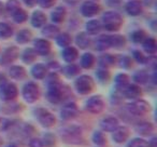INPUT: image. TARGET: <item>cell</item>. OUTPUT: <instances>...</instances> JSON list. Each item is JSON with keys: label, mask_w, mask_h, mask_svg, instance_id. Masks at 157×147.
<instances>
[{"label": "cell", "mask_w": 157, "mask_h": 147, "mask_svg": "<svg viewBox=\"0 0 157 147\" xmlns=\"http://www.w3.org/2000/svg\"><path fill=\"white\" fill-rule=\"evenodd\" d=\"M18 110H20V106L14 105V104H12V105L9 104V105L1 107V112H3L5 114H14V112H18Z\"/></svg>", "instance_id": "44"}, {"label": "cell", "mask_w": 157, "mask_h": 147, "mask_svg": "<svg viewBox=\"0 0 157 147\" xmlns=\"http://www.w3.org/2000/svg\"><path fill=\"white\" fill-rule=\"evenodd\" d=\"M46 71L48 68L44 64H36L31 69V75L36 78V79H43L46 76Z\"/></svg>", "instance_id": "19"}, {"label": "cell", "mask_w": 157, "mask_h": 147, "mask_svg": "<svg viewBox=\"0 0 157 147\" xmlns=\"http://www.w3.org/2000/svg\"><path fill=\"white\" fill-rule=\"evenodd\" d=\"M17 9H20V3L17 0H10L7 5V10L10 13H14Z\"/></svg>", "instance_id": "46"}, {"label": "cell", "mask_w": 157, "mask_h": 147, "mask_svg": "<svg viewBox=\"0 0 157 147\" xmlns=\"http://www.w3.org/2000/svg\"><path fill=\"white\" fill-rule=\"evenodd\" d=\"M33 114H35L38 122L43 128H52L56 123V118H55L54 114L48 112L45 108H37V109H35Z\"/></svg>", "instance_id": "3"}, {"label": "cell", "mask_w": 157, "mask_h": 147, "mask_svg": "<svg viewBox=\"0 0 157 147\" xmlns=\"http://www.w3.org/2000/svg\"><path fill=\"white\" fill-rule=\"evenodd\" d=\"M60 137L63 142L69 145H80L84 142L81 127L75 125L63 128L60 131Z\"/></svg>", "instance_id": "2"}, {"label": "cell", "mask_w": 157, "mask_h": 147, "mask_svg": "<svg viewBox=\"0 0 157 147\" xmlns=\"http://www.w3.org/2000/svg\"><path fill=\"white\" fill-rule=\"evenodd\" d=\"M86 28H87L88 34L95 35V34H97V33L100 31L101 25L98 21H90V22H88L87 25H86Z\"/></svg>", "instance_id": "33"}, {"label": "cell", "mask_w": 157, "mask_h": 147, "mask_svg": "<svg viewBox=\"0 0 157 147\" xmlns=\"http://www.w3.org/2000/svg\"><path fill=\"white\" fill-rule=\"evenodd\" d=\"M2 145H3V140L2 137H0V147H2Z\"/></svg>", "instance_id": "55"}, {"label": "cell", "mask_w": 157, "mask_h": 147, "mask_svg": "<svg viewBox=\"0 0 157 147\" xmlns=\"http://www.w3.org/2000/svg\"><path fill=\"white\" fill-rule=\"evenodd\" d=\"M57 43L60 47H68L71 43V36L66 33L60 34V35H58V37H57Z\"/></svg>", "instance_id": "35"}, {"label": "cell", "mask_w": 157, "mask_h": 147, "mask_svg": "<svg viewBox=\"0 0 157 147\" xmlns=\"http://www.w3.org/2000/svg\"><path fill=\"white\" fill-rule=\"evenodd\" d=\"M129 77L126 74H118L115 77V88L118 91H123L129 84Z\"/></svg>", "instance_id": "21"}, {"label": "cell", "mask_w": 157, "mask_h": 147, "mask_svg": "<svg viewBox=\"0 0 157 147\" xmlns=\"http://www.w3.org/2000/svg\"><path fill=\"white\" fill-rule=\"evenodd\" d=\"M58 33H59V29L57 28L56 26H54V25H48V26H46L45 28L43 29L44 36H46V37H48V38L55 37Z\"/></svg>", "instance_id": "40"}, {"label": "cell", "mask_w": 157, "mask_h": 147, "mask_svg": "<svg viewBox=\"0 0 157 147\" xmlns=\"http://www.w3.org/2000/svg\"><path fill=\"white\" fill-rule=\"evenodd\" d=\"M63 71H65V74L68 77H73V76H76L80 74V67H78V65L72 64V65H68L67 67L63 69Z\"/></svg>", "instance_id": "38"}, {"label": "cell", "mask_w": 157, "mask_h": 147, "mask_svg": "<svg viewBox=\"0 0 157 147\" xmlns=\"http://www.w3.org/2000/svg\"><path fill=\"white\" fill-rule=\"evenodd\" d=\"M2 10H3V6H2V3L0 2V14H1V12H2Z\"/></svg>", "instance_id": "54"}, {"label": "cell", "mask_w": 157, "mask_h": 147, "mask_svg": "<svg viewBox=\"0 0 157 147\" xmlns=\"http://www.w3.org/2000/svg\"><path fill=\"white\" fill-rule=\"evenodd\" d=\"M143 49L148 53V54H154L157 50V44L154 38H148L145 39L143 42Z\"/></svg>", "instance_id": "28"}, {"label": "cell", "mask_w": 157, "mask_h": 147, "mask_svg": "<svg viewBox=\"0 0 157 147\" xmlns=\"http://www.w3.org/2000/svg\"><path fill=\"white\" fill-rule=\"evenodd\" d=\"M76 43L81 49H86L90 44V39L86 33H80L76 36Z\"/></svg>", "instance_id": "26"}, {"label": "cell", "mask_w": 157, "mask_h": 147, "mask_svg": "<svg viewBox=\"0 0 157 147\" xmlns=\"http://www.w3.org/2000/svg\"><path fill=\"white\" fill-rule=\"evenodd\" d=\"M13 18H14V21H15V22L22 23L27 18V14H26V12H25L24 10H22L20 8V9H17L13 13Z\"/></svg>", "instance_id": "41"}, {"label": "cell", "mask_w": 157, "mask_h": 147, "mask_svg": "<svg viewBox=\"0 0 157 147\" xmlns=\"http://www.w3.org/2000/svg\"><path fill=\"white\" fill-rule=\"evenodd\" d=\"M99 6L95 2H92V1H87L85 2L81 8L82 14L84 16H94L96 15L97 13L99 12Z\"/></svg>", "instance_id": "16"}, {"label": "cell", "mask_w": 157, "mask_h": 147, "mask_svg": "<svg viewBox=\"0 0 157 147\" xmlns=\"http://www.w3.org/2000/svg\"><path fill=\"white\" fill-rule=\"evenodd\" d=\"M115 63V57L111 54H105L100 57V66L103 68L110 67V66L114 65Z\"/></svg>", "instance_id": "32"}, {"label": "cell", "mask_w": 157, "mask_h": 147, "mask_svg": "<svg viewBox=\"0 0 157 147\" xmlns=\"http://www.w3.org/2000/svg\"><path fill=\"white\" fill-rule=\"evenodd\" d=\"M56 0H40V5L43 8H51L54 6Z\"/></svg>", "instance_id": "50"}, {"label": "cell", "mask_w": 157, "mask_h": 147, "mask_svg": "<svg viewBox=\"0 0 157 147\" xmlns=\"http://www.w3.org/2000/svg\"><path fill=\"white\" fill-rule=\"evenodd\" d=\"M148 147H157V138L152 137V140L148 142Z\"/></svg>", "instance_id": "51"}, {"label": "cell", "mask_w": 157, "mask_h": 147, "mask_svg": "<svg viewBox=\"0 0 157 147\" xmlns=\"http://www.w3.org/2000/svg\"><path fill=\"white\" fill-rule=\"evenodd\" d=\"M126 11L129 15L131 16H137L141 13L142 11V6L139 1H131L127 5L126 7Z\"/></svg>", "instance_id": "22"}, {"label": "cell", "mask_w": 157, "mask_h": 147, "mask_svg": "<svg viewBox=\"0 0 157 147\" xmlns=\"http://www.w3.org/2000/svg\"><path fill=\"white\" fill-rule=\"evenodd\" d=\"M6 82H7V78L5 77V75L0 74V87L2 86L3 84H6Z\"/></svg>", "instance_id": "53"}, {"label": "cell", "mask_w": 157, "mask_h": 147, "mask_svg": "<svg viewBox=\"0 0 157 147\" xmlns=\"http://www.w3.org/2000/svg\"><path fill=\"white\" fill-rule=\"evenodd\" d=\"M95 64V56L92 53H85V54L82 55L81 57V66L83 68H92L93 65Z\"/></svg>", "instance_id": "25"}, {"label": "cell", "mask_w": 157, "mask_h": 147, "mask_svg": "<svg viewBox=\"0 0 157 147\" xmlns=\"http://www.w3.org/2000/svg\"><path fill=\"white\" fill-rule=\"evenodd\" d=\"M10 125H11V122H10L8 119L1 118V117H0V131H6V130L10 127Z\"/></svg>", "instance_id": "49"}, {"label": "cell", "mask_w": 157, "mask_h": 147, "mask_svg": "<svg viewBox=\"0 0 157 147\" xmlns=\"http://www.w3.org/2000/svg\"><path fill=\"white\" fill-rule=\"evenodd\" d=\"M103 24H105V29L110 31H115L121 27L123 23V20L121 15L116 12L109 11L103 15Z\"/></svg>", "instance_id": "5"}, {"label": "cell", "mask_w": 157, "mask_h": 147, "mask_svg": "<svg viewBox=\"0 0 157 147\" xmlns=\"http://www.w3.org/2000/svg\"><path fill=\"white\" fill-rule=\"evenodd\" d=\"M105 108V101L100 95H94L86 102V109L92 114H100Z\"/></svg>", "instance_id": "9"}, {"label": "cell", "mask_w": 157, "mask_h": 147, "mask_svg": "<svg viewBox=\"0 0 157 147\" xmlns=\"http://www.w3.org/2000/svg\"><path fill=\"white\" fill-rule=\"evenodd\" d=\"M133 80L139 84H144L148 81V74L145 70H139L133 76Z\"/></svg>", "instance_id": "30"}, {"label": "cell", "mask_w": 157, "mask_h": 147, "mask_svg": "<svg viewBox=\"0 0 157 147\" xmlns=\"http://www.w3.org/2000/svg\"><path fill=\"white\" fill-rule=\"evenodd\" d=\"M112 140L116 143V144H123L128 140L129 135H130V131L127 127H120L118 125L117 129L114 130L112 132Z\"/></svg>", "instance_id": "11"}, {"label": "cell", "mask_w": 157, "mask_h": 147, "mask_svg": "<svg viewBox=\"0 0 157 147\" xmlns=\"http://www.w3.org/2000/svg\"><path fill=\"white\" fill-rule=\"evenodd\" d=\"M132 40L136 42V43H139V42H142L145 40V34H144L143 31H137L132 34Z\"/></svg>", "instance_id": "43"}, {"label": "cell", "mask_w": 157, "mask_h": 147, "mask_svg": "<svg viewBox=\"0 0 157 147\" xmlns=\"http://www.w3.org/2000/svg\"><path fill=\"white\" fill-rule=\"evenodd\" d=\"M78 112V106L74 103H68L61 108L60 110V116L63 120H70V119H73L76 117Z\"/></svg>", "instance_id": "12"}, {"label": "cell", "mask_w": 157, "mask_h": 147, "mask_svg": "<svg viewBox=\"0 0 157 147\" xmlns=\"http://www.w3.org/2000/svg\"><path fill=\"white\" fill-rule=\"evenodd\" d=\"M126 107L130 114L138 117L144 116V115L148 114L151 110L150 104L144 100H137V101L130 102V103L127 104Z\"/></svg>", "instance_id": "4"}, {"label": "cell", "mask_w": 157, "mask_h": 147, "mask_svg": "<svg viewBox=\"0 0 157 147\" xmlns=\"http://www.w3.org/2000/svg\"><path fill=\"white\" fill-rule=\"evenodd\" d=\"M78 56V52L75 48L73 47H67L65 50L63 51V57L66 62L68 63H72L74 62Z\"/></svg>", "instance_id": "18"}, {"label": "cell", "mask_w": 157, "mask_h": 147, "mask_svg": "<svg viewBox=\"0 0 157 147\" xmlns=\"http://www.w3.org/2000/svg\"><path fill=\"white\" fill-rule=\"evenodd\" d=\"M133 57H135L136 61L140 64L147 63V59H146V57L143 55V53L140 52V51H135V52H133Z\"/></svg>", "instance_id": "47"}, {"label": "cell", "mask_w": 157, "mask_h": 147, "mask_svg": "<svg viewBox=\"0 0 157 147\" xmlns=\"http://www.w3.org/2000/svg\"><path fill=\"white\" fill-rule=\"evenodd\" d=\"M29 147H44V145L40 138L33 137V138H31L30 142H29Z\"/></svg>", "instance_id": "48"}, {"label": "cell", "mask_w": 157, "mask_h": 147, "mask_svg": "<svg viewBox=\"0 0 157 147\" xmlns=\"http://www.w3.org/2000/svg\"><path fill=\"white\" fill-rule=\"evenodd\" d=\"M22 59L25 63L31 64L36 59H37V52H36L33 49H27V50H25L24 53H23Z\"/></svg>", "instance_id": "29"}, {"label": "cell", "mask_w": 157, "mask_h": 147, "mask_svg": "<svg viewBox=\"0 0 157 147\" xmlns=\"http://www.w3.org/2000/svg\"><path fill=\"white\" fill-rule=\"evenodd\" d=\"M17 57H18L17 48H15V47L8 48L7 50L2 53V56L0 57V64L3 65V66L10 65V64L13 63Z\"/></svg>", "instance_id": "10"}, {"label": "cell", "mask_w": 157, "mask_h": 147, "mask_svg": "<svg viewBox=\"0 0 157 147\" xmlns=\"http://www.w3.org/2000/svg\"><path fill=\"white\" fill-rule=\"evenodd\" d=\"M127 147H148V142L142 137H136L129 142Z\"/></svg>", "instance_id": "36"}, {"label": "cell", "mask_w": 157, "mask_h": 147, "mask_svg": "<svg viewBox=\"0 0 157 147\" xmlns=\"http://www.w3.org/2000/svg\"><path fill=\"white\" fill-rule=\"evenodd\" d=\"M69 95V90L68 88L63 87V84L59 82L58 77L56 75H51L50 79H48V90L46 97L48 100L53 104H58L61 101L66 99Z\"/></svg>", "instance_id": "1"}, {"label": "cell", "mask_w": 157, "mask_h": 147, "mask_svg": "<svg viewBox=\"0 0 157 147\" xmlns=\"http://www.w3.org/2000/svg\"><path fill=\"white\" fill-rule=\"evenodd\" d=\"M23 97L29 104L37 102L40 97V89L35 82H28L23 88Z\"/></svg>", "instance_id": "7"}, {"label": "cell", "mask_w": 157, "mask_h": 147, "mask_svg": "<svg viewBox=\"0 0 157 147\" xmlns=\"http://www.w3.org/2000/svg\"><path fill=\"white\" fill-rule=\"evenodd\" d=\"M13 31L11 26H9L6 23H0V38H9L12 36Z\"/></svg>", "instance_id": "34"}, {"label": "cell", "mask_w": 157, "mask_h": 147, "mask_svg": "<svg viewBox=\"0 0 157 147\" xmlns=\"http://www.w3.org/2000/svg\"><path fill=\"white\" fill-rule=\"evenodd\" d=\"M24 2L29 7H33L37 3V0H24Z\"/></svg>", "instance_id": "52"}, {"label": "cell", "mask_w": 157, "mask_h": 147, "mask_svg": "<svg viewBox=\"0 0 157 147\" xmlns=\"http://www.w3.org/2000/svg\"><path fill=\"white\" fill-rule=\"evenodd\" d=\"M46 22V16L42 13L41 11H37L33 13V18H31V24L35 27H41L45 24Z\"/></svg>", "instance_id": "23"}, {"label": "cell", "mask_w": 157, "mask_h": 147, "mask_svg": "<svg viewBox=\"0 0 157 147\" xmlns=\"http://www.w3.org/2000/svg\"><path fill=\"white\" fill-rule=\"evenodd\" d=\"M97 78H98L100 81H102V82H105V81H108L109 80V78H110V72L108 71L105 68H99L98 70H97Z\"/></svg>", "instance_id": "42"}, {"label": "cell", "mask_w": 157, "mask_h": 147, "mask_svg": "<svg viewBox=\"0 0 157 147\" xmlns=\"http://www.w3.org/2000/svg\"><path fill=\"white\" fill-rule=\"evenodd\" d=\"M11 78L15 80H23L26 77V70L22 66H12L9 70Z\"/></svg>", "instance_id": "20"}, {"label": "cell", "mask_w": 157, "mask_h": 147, "mask_svg": "<svg viewBox=\"0 0 157 147\" xmlns=\"http://www.w3.org/2000/svg\"><path fill=\"white\" fill-rule=\"evenodd\" d=\"M18 90L14 84L6 82L0 87V100L3 102H11L16 99Z\"/></svg>", "instance_id": "8"}, {"label": "cell", "mask_w": 157, "mask_h": 147, "mask_svg": "<svg viewBox=\"0 0 157 147\" xmlns=\"http://www.w3.org/2000/svg\"><path fill=\"white\" fill-rule=\"evenodd\" d=\"M42 143H43L44 146L48 147H52L56 144V137L53 133H45V135L42 138Z\"/></svg>", "instance_id": "37"}, {"label": "cell", "mask_w": 157, "mask_h": 147, "mask_svg": "<svg viewBox=\"0 0 157 147\" xmlns=\"http://www.w3.org/2000/svg\"><path fill=\"white\" fill-rule=\"evenodd\" d=\"M65 14H66L65 8L57 7L52 13V20L54 21L55 23H59V22H61V21L63 20V18H65Z\"/></svg>", "instance_id": "31"}, {"label": "cell", "mask_w": 157, "mask_h": 147, "mask_svg": "<svg viewBox=\"0 0 157 147\" xmlns=\"http://www.w3.org/2000/svg\"><path fill=\"white\" fill-rule=\"evenodd\" d=\"M120 125L118 123V120L115 118V117H107V118L102 119L100 122V127L103 131L105 132H113L114 130L117 129V127Z\"/></svg>", "instance_id": "13"}, {"label": "cell", "mask_w": 157, "mask_h": 147, "mask_svg": "<svg viewBox=\"0 0 157 147\" xmlns=\"http://www.w3.org/2000/svg\"><path fill=\"white\" fill-rule=\"evenodd\" d=\"M118 64H120V66L122 68H125V69H127V68H129L131 65H132V62H131V59L128 56H121L120 61H118Z\"/></svg>", "instance_id": "45"}, {"label": "cell", "mask_w": 157, "mask_h": 147, "mask_svg": "<svg viewBox=\"0 0 157 147\" xmlns=\"http://www.w3.org/2000/svg\"><path fill=\"white\" fill-rule=\"evenodd\" d=\"M121 92L124 94L125 97L127 99H130V100H135V99H138V97L141 95V88L137 84H129L126 88L124 89L123 91Z\"/></svg>", "instance_id": "14"}, {"label": "cell", "mask_w": 157, "mask_h": 147, "mask_svg": "<svg viewBox=\"0 0 157 147\" xmlns=\"http://www.w3.org/2000/svg\"><path fill=\"white\" fill-rule=\"evenodd\" d=\"M92 141L97 146H103L107 144V137L101 131H95L92 136Z\"/></svg>", "instance_id": "27"}, {"label": "cell", "mask_w": 157, "mask_h": 147, "mask_svg": "<svg viewBox=\"0 0 157 147\" xmlns=\"http://www.w3.org/2000/svg\"><path fill=\"white\" fill-rule=\"evenodd\" d=\"M8 147H17V146H16L15 144H11V145H9Z\"/></svg>", "instance_id": "56"}, {"label": "cell", "mask_w": 157, "mask_h": 147, "mask_svg": "<svg viewBox=\"0 0 157 147\" xmlns=\"http://www.w3.org/2000/svg\"><path fill=\"white\" fill-rule=\"evenodd\" d=\"M75 89L80 94L82 95H85L88 94L93 91L94 89V80L90 76L87 75H83V76H80L78 79L75 80Z\"/></svg>", "instance_id": "6"}, {"label": "cell", "mask_w": 157, "mask_h": 147, "mask_svg": "<svg viewBox=\"0 0 157 147\" xmlns=\"http://www.w3.org/2000/svg\"><path fill=\"white\" fill-rule=\"evenodd\" d=\"M136 132L142 136H148L154 132V125L151 122L143 121L136 125Z\"/></svg>", "instance_id": "15"}, {"label": "cell", "mask_w": 157, "mask_h": 147, "mask_svg": "<svg viewBox=\"0 0 157 147\" xmlns=\"http://www.w3.org/2000/svg\"><path fill=\"white\" fill-rule=\"evenodd\" d=\"M108 41H109L110 48L111 47L120 48V47L125 44V38L120 35H112V36H108Z\"/></svg>", "instance_id": "24"}, {"label": "cell", "mask_w": 157, "mask_h": 147, "mask_svg": "<svg viewBox=\"0 0 157 147\" xmlns=\"http://www.w3.org/2000/svg\"><path fill=\"white\" fill-rule=\"evenodd\" d=\"M35 51L38 54L46 55L51 51V44L44 39H37L35 41Z\"/></svg>", "instance_id": "17"}, {"label": "cell", "mask_w": 157, "mask_h": 147, "mask_svg": "<svg viewBox=\"0 0 157 147\" xmlns=\"http://www.w3.org/2000/svg\"><path fill=\"white\" fill-rule=\"evenodd\" d=\"M31 38V34L29 31H26V29H24V31H21L20 33L17 34V41L18 43H26V42H28L29 40H30Z\"/></svg>", "instance_id": "39"}]
</instances>
